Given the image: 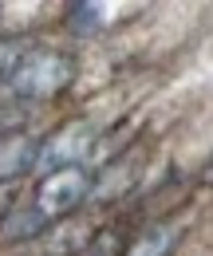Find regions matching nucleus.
I'll use <instances>...</instances> for the list:
<instances>
[{"label": "nucleus", "instance_id": "4", "mask_svg": "<svg viewBox=\"0 0 213 256\" xmlns=\"http://www.w3.org/2000/svg\"><path fill=\"white\" fill-rule=\"evenodd\" d=\"M95 228L99 224L75 209V213H67L60 221H52L36 240H40V252L44 256H87V244H91Z\"/></svg>", "mask_w": 213, "mask_h": 256}, {"label": "nucleus", "instance_id": "3", "mask_svg": "<svg viewBox=\"0 0 213 256\" xmlns=\"http://www.w3.org/2000/svg\"><path fill=\"white\" fill-rule=\"evenodd\" d=\"M95 130L91 122H67L60 126L48 142H40V158L36 170H56V166H83V158H91Z\"/></svg>", "mask_w": 213, "mask_h": 256}, {"label": "nucleus", "instance_id": "5", "mask_svg": "<svg viewBox=\"0 0 213 256\" xmlns=\"http://www.w3.org/2000/svg\"><path fill=\"white\" fill-rule=\"evenodd\" d=\"M40 138L32 130H0V182H20L36 170Z\"/></svg>", "mask_w": 213, "mask_h": 256}, {"label": "nucleus", "instance_id": "2", "mask_svg": "<svg viewBox=\"0 0 213 256\" xmlns=\"http://www.w3.org/2000/svg\"><path fill=\"white\" fill-rule=\"evenodd\" d=\"M75 83V60L56 48H28L12 79L4 83L20 102H52Z\"/></svg>", "mask_w": 213, "mask_h": 256}, {"label": "nucleus", "instance_id": "9", "mask_svg": "<svg viewBox=\"0 0 213 256\" xmlns=\"http://www.w3.org/2000/svg\"><path fill=\"white\" fill-rule=\"evenodd\" d=\"M24 52H28V40H0V87L12 79V71L20 67Z\"/></svg>", "mask_w": 213, "mask_h": 256}, {"label": "nucleus", "instance_id": "6", "mask_svg": "<svg viewBox=\"0 0 213 256\" xmlns=\"http://www.w3.org/2000/svg\"><path fill=\"white\" fill-rule=\"evenodd\" d=\"M134 178H138V154L134 150H126V158H111V162H103V174L99 178H91V193L87 197H95V201H119L122 193L134 186Z\"/></svg>", "mask_w": 213, "mask_h": 256}, {"label": "nucleus", "instance_id": "1", "mask_svg": "<svg viewBox=\"0 0 213 256\" xmlns=\"http://www.w3.org/2000/svg\"><path fill=\"white\" fill-rule=\"evenodd\" d=\"M91 193V174L83 166H56V170H44V178L36 182L28 201H20L16 209H8L0 221H4V236L8 240H36L52 221H60L67 213L83 209Z\"/></svg>", "mask_w": 213, "mask_h": 256}, {"label": "nucleus", "instance_id": "8", "mask_svg": "<svg viewBox=\"0 0 213 256\" xmlns=\"http://www.w3.org/2000/svg\"><path fill=\"white\" fill-rule=\"evenodd\" d=\"M126 248V236H122L119 224H107V228H95L91 244H87V256H122Z\"/></svg>", "mask_w": 213, "mask_h": 256}, {"label": "nucleus", "instance_id": "7", "mask_svg": "<svg viewBox=\"0 0 213 256\" xmlns=\"http://www.w3.org/2000/svg\"><path fill=\"white\" fill-rule=\"evenodd\" d=\"M174 240H178V228L158 221V224H146L134 240H126L122 256H170L174 252Z\"/></svg>", "mask_w": 213, "mask_h": 256}]
</instances>
